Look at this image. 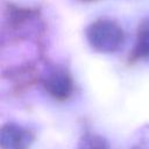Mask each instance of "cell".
I'll use <instances>...</instances> for the list:
<instances>
[{"mask_svg": "<svg viewBox=\"0 0 149 149\" xmlns=\"http://www.w3.org/2000/svg\"><path fill=\"white\" fill-rule=\"evenodd\" d=\"M85 36L91 48L102 54L115 52L121 48L125 41L122 28L115 21L108 19L93 21L86 28Z\"/></svg>", "mask_w": 149, "mask_h": 149, "instance_id": "6da1fadb", "label": "cell"}, {"mask_svg": "<svg viewBox=\"0 0 149 149\" xmlns=\"http://www.w3.org/2000/svg\"><path fill=\"white\" fill-rule=\"evenodd\" d=\"M34 139L30 129L10 122L3 125L1 128L0 144L2 149H29Z\"/></svg>", "mask_w": 149, "mask_h": 149, "instance_id": "3957f363", "label": "cell"}, {"mask_svg": "<svg viewBox=\"0 0 149 149\" xmlns=\"http://www.w3.org/2000/svg\"><path fill=\"white\" fill-rule=\"evenodd\" d=\"M147 58H149V17L144 19L137 28L136 42L130 56L132 62Z\"/></svg>", "mask_w": 149, "mask_h": 149, "instance_id": "277c9868", "label": "cell"}, {"mask_svg": "<svg viewBox=\"0 0 149 149\" xmlns=\"http://www.w3.org/2000/svg\"><path fill=\"white\" fill-rule=\"evenodd\" d=\"M43 86L50 97L59 101L69 99L73 92L72 77L62 66H55L47 72L43 78Z\"/></svg>", "mask_w": 149, "mask_h": 149, "instance_id": "7a4b0ae2", "label": "cell"}, {"mask_svg": "<svg viewBox=\"0 0 149 149\" xmlns=\"http://www.w3.org/2000/svg\"><path fill=\"white\" fill-rule=\"evenodd\" d=\"M81 1H86V2H88V1H94V0H81Z\"/></svg>", "mask_w": 149, "mask_h": 149, "instance_id": "8992f818", "label": "cell"}, {"mask_svg": "<svg viewBox=\"0 0 149 149\" xmlns=\"http://www.w3.org/2000/svg\"><path fill=\"white\" fill-rule=\"evenodd\" d=\"M78 149H111L108 142L94 133H85L80 137Z\"/></svg>", "mask_w": 149, "mask_h": 149, "instance_id": "5b68a950", "label": "cell"}]
</instances>
